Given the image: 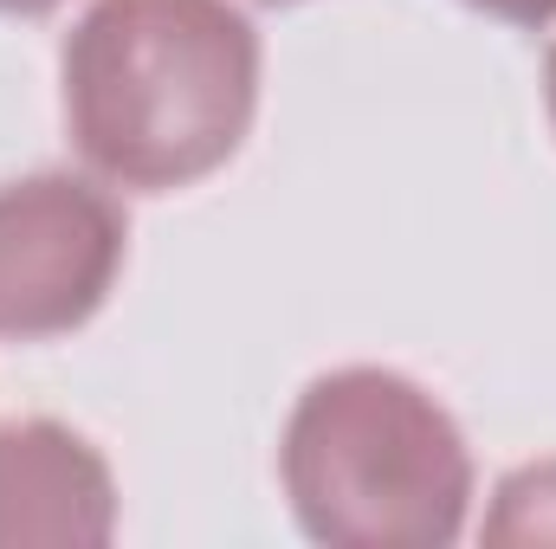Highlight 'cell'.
Returning a JSON list of instances; mask_svg holds the SVG:
<instances>
[{
	"mask_svg": "<svg viewBox=\"0 0 556 549\" xmlns=\"http://www.w3.org/2000/svg\"><path fill=\"white\" fill-rule=\"evenodd\" d=\"M253 111L260 33L227 0H91L65 39V124L117 188H194L247 142Z\"/></svg>",
	"mask_w": 556,
	"mask_h": 549,
	"instance_id": "6da1fadb",
	"label": "cell"
},
{
	"mask_svg": "<svg viewBox=\"0 0 556 549\" xmlns=\"http://www.w3.org/2000/svg\"><path fill=\"white\" fill-rule=\"evenodd\" d=\"M544 104H551V124H556V46H551V59H544Z\"/></svg>",
	"mask_w": 556,
	"mask_h": 549,
	"instance_id": "ba28073f",
	"label": "cell"
},
{
	"mask_svg": "<svg viewBox=\"0 0 556 549\" xmlns=\"http://www.w3.org/2000/svg\"><path fill=\"white\" fill-rule=\"evenodd\" d=\"M117 531L104 452L65 420H0V549H98Z\"/></svg>",
	"mask_w": 556,
	"mask_h": 549,
	"instance_id": "277c9868",
	"label": "cell"
},
{
	"mask_svg": "<svg viewBox=\"0 0 556 549\" xmlns=\"http://www.w3.org/2000/svg\"><path fill=\"white\" fill-rule=\"evenodd\" d=\"M59 0H0V13H20V20H39V13H52Z\"/></svg>",
	"mask_w": 556,
	"mask_h": 549,
	"instance_id": "52a82bcc",
	"label": "cell"
},
{
	"mask_svg": "<svg viewBox=\"0 0 556 549\" xmlns=\"http://www.w3.org/2000/svg\"><path fill=\"white\" fill-rule=\"evenodd\" d=\"M485 544H556V459H538L498 485Z\"/></svg>",
	"mask_w": 556,
	"mask_h": 549,
	"instance_id": "5b68a950",
	"label": "cell"
},
{
	"mask_svg": "<svg viewBox=\"0 0 556 549\" xmlns=\"http://www.w3.org/2000/svg\"><path fill=\"white\" fill-rule=\"evenodd\" d=\"M479 13H492V20H511V26H544L556 20V0H472Z\"/></svg>",
	"mask_w": 556,
	"mask_h": 549,
	"instance_id": "8992f818",
	"label": "cell"
},
{
	"mask_svg": "<svg viewBox=\"0 0 556 549\" xmlns=\"http://www.w3.org/2000/svg\"><path fill=\"white\" fill-rule=\"evenodd\" d=\"M124 207L65 168L0 188V336L46 343L78 330L124 272Z\"/></svg>",
	"mask_w": 556,
	"mask_h": 549,
	"instance_id": "3957f363",
	"label": "cell"
},
{
	"mask_svg": "<svg viewBox=\"0 0 556 549\" xmlns=\"http://www.w3.org/2000/svg\"><path fill=\"white\" fill-rule=\"evenodd\" d=\"M278 472L304 537L330 549H440L459 537L472 498L453 413L395 369L311 382L291 408Z\"/></svg>",
	"mask_w": 556,
	"mask_h": 549,
	"instance_id": "7a4b0ae2",
	"label": "cell"
},
{
	"mask_svg": "<svg viewBox=\"0 0 556 549\" xmlns=\"http://www.w3.org/2000/svg\"><path fill=\"white\" fill-rule=\"evenodd\" d=\"M273 7H285V0H273Z\"/></svg>",
	"mask_w": 556,
	"mask_h": 549,
	"instance_id": "9c48e42d",
	"label": "cell"
}]
</instances>
